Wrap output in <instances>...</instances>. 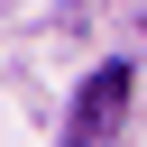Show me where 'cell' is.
Listing matches in <instances>:
<instances>
[{
  "mask_svg": "<svg viewBox=\"0 0 147 147\" xmlns=\"http://www.w3.org/2000/svg\"><path fill=\"white\" fill-rule=\"evenodd\" d=\"M119 101H129V64H101V74H92V92L74 101V138H101V129L119 119Z\"/></svg>",
  "mask_w": 147,
  "mask_h": 147,
  "instance_id": "cell-1",
  "label": "cell"
}]
</instances>
